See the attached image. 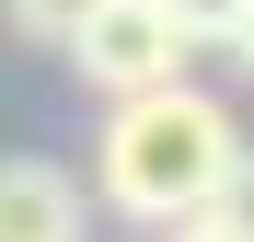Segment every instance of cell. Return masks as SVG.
<instances>
[{
    "label": "cell",
    "instance_id": "cell-1",
    "mask_svg": "<svg viewBox=\"0 0 254 242\" xmlns=\"http://www.w3.org/2000/svg\"><path fill=\"white\" fill-rule=\"evenodd\" d=\"M231 150H243V115L208 93V81H150V93L104 104L93 196L116 219H139V231H174V219H196L208 196H220Z\"/></svg>",
    "mask_w": 254,
    "mask_h": 242
},
{
    "label": "cell",
    "instance_id": "cell-2",
    "mask_svg": "<svg viewBox=\"0 0 254 242\" xmlns=\"http://www.w3.org/2000/svg\"><path fill=\"white\" fill-rule=\"evenodd\" d=\"M69 69H81V93H104V104H127V93H150V81H185V35H174V12L162 0H93V12L69 23V47H58Z\"/></svg>",
    "mask_w": 254,
    "mask_h": 242
},
{
    "label": "cell",
    "instance_id": "cell-3",
    "mask_svg": "<svg viewBox=\"0 0 254 242\" xmlns=\"http://www.w3.org/2000/svg\"><path fill=\"white\" fill-rule=\"evenodd\" d=\"M81 231H93L81 173H58V161H35V150L0 161V242H81Z\"/></svg>",
    "mask_w": 254,
    "mask_h": 242
},
{
    "label": "cell",
    "instance_id": "cell-4",
    "mask_svg": "<svg viewBox=\"0 0 254 242\" xmlns=\"http://www.w3.org/2000/svg\"><path fill=\"white\" fill-rule=\"evenodd\" d=\"M81 12H93V0H0V23H12L23 47H47V58L69 47V23H81Z\"/></svg>",
    "mask_w": 254,
    "mask_h": 242
},
{
    "label": "cell",
    "instance_id": "cell-5",
    "mask_svg": "<svg viewBox=\"0 0 254 242\" xmlns=\"http://www.w3.org/2000/svg\"><path fill=\"white\" fill-rule=\"evenodd\" d=\"M196 219H220L231 242H254V139L231 150V173H220V196H208V208H196Z\"/></svg>",
    "mask_w": 254,
    "mask_h": 242
},
{
    "label": "cell",
    "instance_id": "cell-6",
    "mask_svg": "<svg viewBox=\"0 0 254 242\" xmlns=\"http://www.w3.org/2000/svg\"><path fill=\"white\" fill-rule=\"evenodd\" d=\"M162 12H174V35H185V47L208 58V47L231 35V12H243V0H162Z\"/></svg>",
    "mask_w": 254,
    "mask_h": 242
},
{
    "label": "cell",
    "instance_id": "cell-7",
    "mask_svg": "<svg viewBox=\"0 0 254 242\" xmlns=\"http://www.w3.org/2000/svg\"><path fill=\"white\" fill-rule=\"evenodd\" d=\"M220 58H231V69L254 81V0H243V12H231V35H220Z\"/></svg>",
    "mask_w": 254,
    "mask_h": 242
}]
</instances>
